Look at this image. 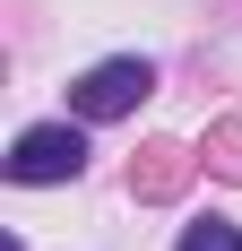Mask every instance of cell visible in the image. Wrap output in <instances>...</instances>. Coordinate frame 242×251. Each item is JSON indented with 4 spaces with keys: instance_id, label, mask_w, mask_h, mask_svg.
<instances>
[{
    "instance_id": "1",
    "label": "cell",
    "mask_w": 242,
    "mask_h": 251,
    "mask_svg": "<svg viewBox=\"0 0 242 251\" xmlns=\"http://www.w3.org/2000/svg\"><path fill=\"white\" fill-rule=\"evenodd\" d=\"M147 87H156L147 61H96V70L70 87V113H78V122H121V113L147 104Z\"/></svg>"
},
{
    "instance_id": "2",
    "label": "cell",
    "mask_w": 242,
    "mask_h": 251,
    "mask_svg": "<svg viewBox=\"0 0 242 251\" xmlns=\"http://www.w3.org/2000/svg\"><path fill=\"white\" fill-rule=\"evenodd\" d=\"M78 165H87V139L70 122H44V130H26L9 148V182H70Z\"/></svg>"
},
{
    "instance_id": "3",
    "label": "cell",
    "mask_w": 242,
    "mask_h": 251,
    "mask_svg": "<svg viewBox=\"0 0 242 251\" xmlns=\"http://www.w3.org/2000/svg\"><path fill=\"white\" fill-rule=\"evenodd\" d=\"M173 251H242V226H225V217H199V226H182V243Z\"/></svg>"
}]
</instances>
